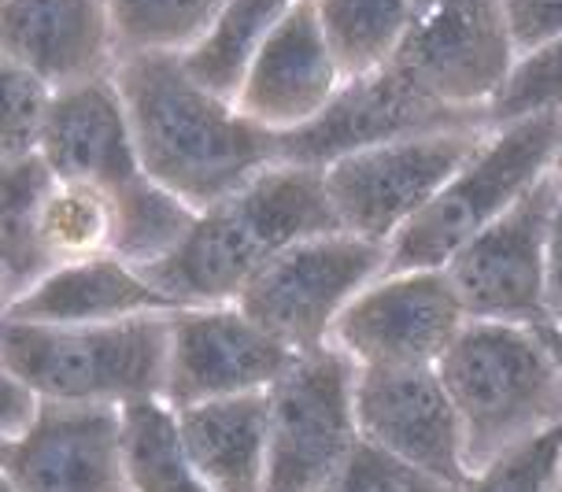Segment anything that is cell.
<instances>
[{
    "instance_id": "cell-1",
    "label": "cell",
    "mask_w": 562,
    "mask_h": 492,
    "mask_svg": "<svg viewBox=\"0 0 562 492\" xmlns=\"http://www.w3.org/2000/svg\"><path fill=\"white\" fill-rule=\"evenodd\" d=\"M115 86L140 170L193 211L215 208L278 164V134L200 86L182 56H123Z\"/></svg>"
},
{
    "instance_id": "cell-2",
    "label": "cell",
    "mask_w": 562,
    "mask_h": 492,
    "mask_svg": "<svg viewBox=\"0 0 562 492\" xmlns=\"http://www.w3.org/2000/svg\"><path fill=\"white\" fill-rule=\"evenodd\" d=\"M329 230H340V223L323 170L274 164L234 197L196 211L182 245L140 275L182 308L234 304L270 259Z\"/></svg>"
},
{
    "instance_id": "cell-3",
    "label": "cell",
    "mask_w": 562,
    "mask_h": 492,
    "mask_svg": "<svg viewBox=\"0 0 562 492\" xmlns=\"http://www.w3.org/2000/svg\"><path fill=\"white\" fill-rule=\"evenodd\" d=\"M437 374L463 426L470 474L562 426V364L540 326L470 318Z\"/></svg>"
},
{
    "instance_id": "cell-4",
    "label": "cell",
    "mask_w": 562,
    "mask_h": 492,
    "mask_svg": "<svg viewBox=\"0 0 562 492\" xmlns=\"http://www.w3.org/2000/svg\"><path fill=\"white\" fill-rule=\"evenodd\" d=\"M170 315L100 326H37L4 318L0 364L34 385L48 404L130 407L164 400Z\"/></svg>"
},
{
    "instance_id": "cell-5",
    "label": "cell",
    "mask_w": 562,
    "mask_h": 492,
    "mask_svg": "<svg viewBox=\"0 0 562 492\" xmlns=\"http://www.w3.org/2000/svg\"><path fill=\"white\" fill-rule=\"evenodd\" d=\"M562 137V112H537L488 130L474 159L440 189L415 223L389 245L385 270L448 267L488 223L515 208L540 178L551 175Z\"/></svg>"
},
{
    "instance_id": "cell-6",
    "label": "cell",
    "mask_w": 562,
    "mask_h": 492,
    "mask_svg": "<svg viewBox=\"0 0 562 492\" xmlns=\"http://www.w3.org/2000/svg\"><path fill=\"white\" fill-rule=\"evenodd\" d=\"M389 248L348 230L296 241L248 281L234 304L293 356L326 348L337 318L374 278L385 275Z\"/></svg>"
},
{
    "instance_id": "cell-7",
    "label": "cell",
    "mask_w": 562,
    "mask_h": 492,
    "mask_svg": "<svg viewBox=\"0 0 562 492\" xmlns=\"http://www.w3.org/2000/svg\"><path fill=\"white\" fill-rule=\"evenodd\" d=\"M488 130L470 126L400 137L323 167L326 197L340 230L389 248L400 230L415 223L440 189L474 159Z\"/></svg>"
},
{
    "instance_id": "cell-8",
    "label": "cell",
    "mask_w": 562,
    "mask_h": 492,
    "mask_svg": "<svg viewBox=\"0 0 562 492\" xmlns=\"http://www.w3.org/2000/svg\"><path fill=\"white\" fill-rule=\"evenodd\" d=\"M518 59L504 0H418L415 23L389 67L437 104L488 123Z\"/></svg>"
},
{
    "instance_id": "cell-9",
    "label": "cell",
    "mask_w": 562,
    "mask_h": 492,
    "mask_svg": "<svg viewBox=\"0 0 562 492\" xmlns=\"http://www.w3.org/2000/svg\"><path fill=\"white\" fill-rule=\"evenodd\" d=\"M267 492H318L356 451V364L334 345L293 356L267 389Z\"/></svg>"
},
{
    "instance_id": "cell-10",
    "label": "cell",
    "mask_w": 562,
    "mask_h": 492,
    "mask_svg": "<svg viewBox=\"0 0 562 492\" xmlns=\"http://www.w3.org/2000/svg\"><path fill=\"white\" fill-rule=\"evenodd\" d=\"M559 200L555 175H544L445 267L470 318L510 326L548 323V237Z\"/></svg>"
},
{
    "instance_id": "cell-11",
    "label": "cell",
    "mask_w": 562,
    "mask_h": 492,
    "mask_svg": "<svg viewBox=\"0 0 562 492\" xmlns=\"http://www.w3.org/2000/svg\"><path fill=\"white\" fill-rule=\"evenodd\" d=\"M467 323L445 267L385 270L345 308L329 345L356 367H437Z\"/></svg>"
},
{
    "instance_id": "cell-12",
    "label": "cell",
    "mask_w": 562,
    "mask_h": 492,
    "mask_svg": "<svg viewBox=\"0 0 562 492\" xmlns=\"http://www.w3.org/2000/svg\"><path fill=\"white\" fill-rule=\"evenodd\" d=\"M293 364V351L263 334L237 304H189L170 315L164 404L186 411L207 400L263 393Z\"/></svg>"
},
{
    "instance_id": "cell-13",
    "label": "cell",
    "mask_w": 562,
    "mask_h": 492,
    "mask_svg": "<svg viewBox=\"0 0 562 492\" xmlns=\"http://www.w3.org/2000/svg\"><path fill=\"white\" fill-rule=\"evenodd\" d=\"M488 126L485 119L451 112L400 75L396 67H385L378 75L345 82L315 123L278 137V164L315 167L323 170L337 164L340 156L363 153V148L385 145V141L437 134V130H470Z\"/></svg>"
},
{
    "instance_id": "cell-14",
    "label": "cell",
    "mask_w": 562,
    "mask_h": 492,
    "mask_svg": "<svg viewBox=\"0 0 562 492\" xmlns=\"http://www.w3.org/2000/svg\"><path fill=\"white\" fill-rule=\"evenodd\" d=\"M359 437L404 463L463 485V426L437 367H356Z\"/></svg>"
},
{
    "instance_id": "cell-15",
    "label": "cell",
    "mask_w": 562,
    "mask_h": 492,
    "mask_svg": "<svg viewBox=\"0 0 562 492\" xmlns=\"http://www.w3.org/2000/svg\"><path fill=\"white\" fill-rule=\"evenodd\" d=\"M0 485L12 492H130L123 407L48 404L19 440H0Z\"/></svg>"
},
{
    "instance_id": "cell-16",
    "label": "cell",
    "mask_w": 562,
    "mask_h": 492,
    "mask_svg": "<svg viewBox=\"0 0 562 492\" xmlns=\"http://www.w3.org/2000/svg\"><path fill=\"white\" fill-rule=\"evenodd\" d=\"M345 82V70L318 23L315 0H296L270 42L259 48L234 104L252 123L281 137L315 123Z\"/></svg>"
},
{
    "instance_id": "cell-17",
    "label": "cell",
    "mask_w": 562,
    "mask_h": 492,
    "mask_svg": "<svg viewBox=\"0 0 562 492\" xmlns=\"http://www.w3.org/2000/svg\"><path fill=\"white\" fill-rule=\"evenodd\" d=\"M0 59L59 93L112 78L123 53L104 0H0Z\"/></svg>"
},
{
    "instance_id": "cell-18",
    "label": "cell",
    "mask_w": 562,
    "mask_h": 492,
    "mask_svg": "<svg viewBox=\"0 0 562 492\" xmlns=\"http://www.w3.org/2000/svg\"><path fill=\"white\" fill-rule=\"evenodd\" d=\"M37 156L64 182L100 186L112 197L145 178L115 75L59 89Z\"/></svg>"
},
{
    "instance_id": "cell-19",
    "label": "cell",
    "mask_w": 562,
    "mask_h": 492,
    "mask_svg": "<svg viewBox=\"0 0 562 492\" xmlns=\"http://www.w3.org/2000/svg\"><path fill=\"white\" fill-rule=\"evenodd\" d=\"M167 293L119 256H97L82 264H64L45 275L30 293L4 304V318L37 326H100L140 315H170Z\"/></svg>"
},
{
    "instance_id": "cell-20",
    "label": "cell",
    "mask_w": 562,
    "mask_h": 492,
    "mask_svg": "<svg viewBox=\"0 0 562 492\" xmlns=\"http://www.w3.org/2000/svg\"><path fill=\"white\" fill-rule=\"evenodd\" d=\"M178 437L207 481L211 492H267L270 470V411L267 389L245 396H223L175 411Z\"/></svg>"
},
{
    "instance_id": "cell-21",
    "label": "cell",
    "mask_w": 562,
    "mask_h": 492,
    "mask_svg": "<svg viewBox=\"0 0 562 492\" xmlns=\"http://www.w3.org/2000/svg\"><path fill=\"white\" fill-rule=\"evenodd\" d=\"M56 175L42 156H26L15 164H0V289L4 304H12L53 275L56 264L42 245L37 215L53 189Z\"/></svg>"
},
{
    "instance_id": "cell-22",
    "label": "cell",
    "mask_w": 562,
    "mask_h": 492,
    "mask_svg": "<svg viewBox=\"0 0 562 492\" xmlns=\"http://www.w3.org/2000/svg\"><path fill=\"white\" fill-rule=\"evenodd\" d=\"M293 4L296 0H226L207 34L182 56L186 70L211 93L237 100L252 59Z\"/></svg>"
},
{
    "instance_id": "cell-23",
    "label": "cell",
    "mask_w": 562,
    "mask_h": 492,
    "mask_svg": "<svg viewBox=\"0 0 562 492\" xmlns=\"http://www.w3.org/2000/svg\"><path fill=\"white\" fill-rule=\"evenodd\" d=\"M315 12L345 78L356 82L393 64L418 0H315Z\"/></svg>"
},
{
    "instance_id": "cell-24",
    "label": "cell",
    "mask_w": 562,
    "mask_h": 492,
    "mask_svg": "<svg viewBox=\"0 0 562 492\" xmlns=\"http://www.w3.org/2000/svg\"><path fill=\"white\" fill-rule=\"evenodd\" d=\"M37 230H42V245L56 267L115 256V197L100 186L56 178L42 204V215H37Z\"/></svg>"
},
{
    "instance_id": "cell-25",
    "label": "cell",
    "mask_w": 562,
    "mask_h": 492,
    "mask_svg": "<svg viewBox=\"0 0 562 492\" xmlns=\"http://www.w3.org/2000/svg\"><path fill=\"white\" fill-rule=\"evenodd\" d=\"M126 426V470L130 492H211V485L189 463L178 415L164 400L123 407Z\"/></svg>"
},
{
    "instance_id": "cell-26",
    "label": "cell",
    "mask_w": 562,
    "mask_h": 492,
    "mask_svg": "<svg viewBox=\"0 0 562 492\" xmlns=\"http://www.w3.org/2000/svg\"><path fill=\"white\" fill-rule=\"evenodd\" d=\"M123 56H186L226 0H104Z\"/></svg>"
},
{
    "instance_id": "cell-27",
    "label": "cell",
    "mask_w": 562,
    "mask_h": 492,
    "mask_svg": "<svg viewBox=\"0 0 562 492\" xmlns=\"http://www.w3.org/2000/svg\"><path fill=\"white\" fill-rule=\"evenodd\" d=\"M0 86H4V123H0V164L37 156L42 134L53 112L56 89L34 70L0 59Z\"/></svg>"
},
{
    "instance_id": "cell-28",
    "label": "cell",
    "mask_w": 562,
    "mask_h": 492,
    "mask_svg": "<svg viewBox=\"0 0 562 492\" xmlns=\"http://www.w3.org/2000/svg\"><path fill=\"white\" fill-rule=\"evenodd\" d=\"M562 489V426L504 451L474 470L459 492H559Z\"/></svg>"
},
{
    "instance_id": "cell-29",
    "label": "cell",
    "mask_w": 562,
    "mask_h": 492,
    "mask_svg": "<svg viewBox=\"0 0 562 492\" xmlns=\"http://www.w3.org/2000/svg\"><path fill=\"white\" fill-rule=\"evenodd\" d=\"M537 112H562V37L518 59L515 75L488 112V123H510Z\"/></svg>"
},
{
    "instance_id": "cell-30",
    "label": "cell",
    "mask_w": 562,
    "mask_h": 492,
    "mask_svg": "<svg viewBox=\"0 0 562 492\" xmlns=\"http://www.w3.org/2000/svg\"><path fill=\"white\" fill-rule=\"evenodd\" d=\"M463 485H451L445 478H434L426 470L389 456L367 440H359L348 463L337 470L318 492H459Z\"/></svg>"
},
{
    "instance_id": "cell-31",
    "label": "cell",
    "mask_w": 562,
    "mask_h": 492,
    "mask_svg": "<svg viewBox=\"0 0 562 492\" xmlns=\"http://www.w3.org/2000/svg\"><path fill=\"white\" fill-rule=\"evenodd\" d=\"M504 4L521 56L562 37V0H504Z\"/></svg>"
},
{
    "instance_id": "cell-32",
    "label": "cell",
    "mask_w": 562,
    "mask_h": 492,
    "mask_svg": "<svg viewBox=\"0 0 562 492\" xmlns=\"http://www.w3.org/2000/svg\"><path fill=\"white\" fill-rule=\"evenodd\" d=\"M45 411V396L12 370H0V440H19L37 426Z\"/></svg>"
},
{
    "instance_id": "cell-33",
    "label": "cell",
    "mask_w": 562,
    "mask_h": 492,
    "mask_svg": "<svg viewBox=\"0 0 562 492\" xmlns=\"http://www.w3.org/2000/svg\"><path fill=\"white\" fill-rule=\"evenodd\" d=\"M562 326V200L551 219V237H548V323Z\"/></svg>"
},
{
    "instance_id": "cell-34",
    "label": "cell",
    "mask_w": 562,
    "mask_h": 492,
    "mask_svg": "<svg viewBox=\"0 0 562 492\" xmlns=\"http://www.w3.org/2000/svg\"><path fill=\"white\" fill-rule=\"evenodd\" d=\"M551 175H555V182L562 189V137H559V148H555V164H551Z\"/></svg>"
},
{
    "instance_id": "cell-35",
    "label": "cell",
    "mask_w": 562,
    "mask_h": 492,
    "mask_svg": "<svg viewBox=\"0 0 562 492\" xmlns=\"http://www.w3.org/2000/svg\"><path fill=\"white\" fill-rule=\"evenodd\" d=\"M0 492H12V489H8V485H0Z\"/></svg>"
},
{
    "instance_id": "cell-36",
    "label": "cell",
    "mask_w": 562,
    "mask_h": 492,
    "mask_svg": "<svg viewBox=\"0 0 562 492\" xmlns=\"http://www.w3.org/2000/svg\"><path fill=\"white\" fill-rule=\"evenodd\" d=\"M559 492H562V489H559Z\"/></svg>"
}]
</instances>
